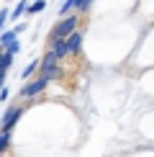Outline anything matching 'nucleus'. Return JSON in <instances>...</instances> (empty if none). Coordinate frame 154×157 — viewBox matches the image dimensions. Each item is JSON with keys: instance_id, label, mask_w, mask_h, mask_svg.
Instances as JSON below:
<instances>
[{"instance_id": "4468645a", "label": "nucleus", "mask_w": 154, "mask_h": 157, "mask_svg": "<svg viewBox=\"0 0 154 157\" xmlns=\"http://www.w3.org/2000/svg\"><path fill=\"white\" fill-rule=\"evenodd\" d=\"M5 49H10L13 54H16V52H21V41H16V39H13V41H10V44H8Z\"/></svg>"}, {"instance_id": "f8f14e48", "label": "nucleus", "mask_w": 154, "mask_h": 157, "mask_svg": "<svg viewBox=\"0 0 154 157\" xmlns=\"http://www.w3.org/2000/svg\"><path fill=\"white\" fill-rule=\"evenodd\" d=\"M72 8H75V0H64L62 8H59V16H67V13L72 10Z\"/></svg>"}, {"instance_id": "f257e3e1", "label": "nucleus", "mask_w": 154, "mask_h": 157, "mask_svg": "<svg viewBox=\"0 0 154 157\" xmlns=\"http://www.w3.org/2000/svg\"><path fill=\"white\" fill-rule=\"evenodd\" d=\"M41 75H46L49 80L59 77V57H57L54 49H49L46 54H44V59H41Z\"/></svg>"}, {"instance_id": "f03ea898", "label": "nucleus", "mask_w": 154, "mask_h": 157, "mask_svg": "<svg viewBox=\"0 0 154 157\" xmlns=\"http://www.w3.org/2000/svg\"><path fill=\"white\" fill-rule=\"evenodd\" d=\"M49 85V77L46 75H38L36 80H31V82H26L23 88H21V98H34V95H38L44 88Z\"/></svg>"}, {"instance_id": "1a4fd4ad", "label": "nucleus", "mask_w": 154, "mask_h": 157, "mask_svg": "<svg viewBox=\"0 0 154 157\" xmlns=\"http://www.w3.org/2000/svg\"><path fill=\"white\" fill-rule=\"evenodd\" d=\"M10 144V129H3V134H0V152H5Z\"/></svg>"}, {"instance_id": "7ed1b4c3", "label": "nucleus", "mask_w": 154, "mask_h": 157, "mask_svg": "<svg viewBox=\"0 0 154 157\" xmlns=\"http://www.w3.org/2000/svg\"><path fill=\"white\" fill-rule=\"evenodd\" d=\"M77 23H80V18H77V16H64L62 23L51 31V36H69V34H75V31H77Z\"/></svg>"}, {"instance_id": "dca6fc26", "label": "nucleus", "mask_w": 154, "mask_h": 157, "mask_svg": "<svg viewBox=\"0 0 154 157\" xmlns=\"http://www.w3.org/2000/svg\"><path fill=\"white\" fill-rule=\"evenodd\" d=\"M8 18H10V13H8V10H3V13H0V26H5V23H8Z\"/></svg>"}, {"instance_id": "9d476101", "label": "nucleus", "mask_w": 154, "mask_h": 157, "mask_svg": "<svg viewBox=\"0 0 154 157\" xmlns=\"http://www.w3.org/2000/svg\"><path fill=\"white\" fill-rule=\"evenodd\" d=\"M16 36H18V31H16V29H13V31H3V36H0V44H3V47H8V44H10Z\"/></svg>"}, {"instance_id": "423d86ee", "label": "nucleus", "mask_w": 154, "mask_h": 157, "mask_svg": "<svg viewBox=\"0 0 154 157\" xmlns=\"http://www.w3.org/2000/svg\"><path fill=\"white\" fill-rule=\"evenodd\" d=\"M67 41H69V52H72V54H77V52L82 49V34H80V31L69 34V36H67Z\"/></svg>"}, {"instance_id": "9b49d317", "label": "nucleus", "mask_w": 154, "mask_h": 157, "mask_svg": "<svg viewBox=\"0 0 154 157\" xmlns=\"http://www.w3.org/2000/svg\"><path fill=\"white\" fill-rule=\"evenodd\" d=\"M23 13H28V5H26V3H23V0H21V3H18V5H16V10H13V13H10V16H13V18H21V16H23Z\"/></svg>"}, {"instance_id": "2eb2a0df", "label": "nucleus", "mask_w": 154, "mask_h": 157, "mask_svg": "<svg viewBox=\"0 0 154 157\" xmlns=\"http://www.w3.org/2000/svg\"><path fill=\"white\" fill-rule=\"evenodd\" d=\"M90 5V0H75V8H80V10H85Z\"/></svg>"}, {"instance_id": "20e7f679", "label": "nucleus", "mask_w": 154, "mask_h": 157, "mask_svg": "<svg viewBox=\"0 0 154 157\" xmlns=\"http://www.w3.org/2000/svg\"><path fill=\"white\" fill-rule=\"evenodd\" d=\"M21 113H23V108H21V106H10V108L3 113V121H0V126H3V129H13V124L21 119Z\"/></svg>"}, {"instance_id": "6e6552de", "label": "nucleus", "mask_w": 154, "mask_h": 157, "mask_svg": "<svg viewBox=\"0 0 154 157\" xmlns=\"http://www.w3.org/2000/svg\"><path fill=\"white\" fill-rule=\"evenodd\" d=\"M38 67H41V62H38V59H34V62H31L28 67H26L23 72H21V77H23V80H26V77H31V75H34V72H36Z\"/></svg>"}, {"instance_id": "0eeeda50", "label": "nucleus", "mask_w": 154, "mask_h": 157, "mask_svg": "<svg viewBox=\"0 0 154 157\" xmlns=\"http://www.w3.org/2000/svg\"><path fill=\"white\" fill-rule=\"evenodd\" d=\"M10 64H13V52H10V49H5V54H3V75H8Z\"/></svg>"}, {"instance_id": "39448f33", "label": "nucleus", "mask_w": 154, "mask_h": 157, "mask_svg": "<svg viewBox=\"0 0 154 157\" xmlns=\"http://www.w3.org/2000/svg\"><path fill=\"white\" fill-rule=\"evenodd\" d=\"M51 49L57 52V57H67V54H72L69 52V41H67V36H51Z\"/></svg>"}, {"instance_id": "ddd939ff", "label": "nucleus", "mask_w": 154, "mask_h": 157, "mask_svg": "<svg viewBox=\"0 0 154 157\" xmlns=\"http://www.w3.org/2000/svg\"><path fill=\"white\" fill-rule=\"evenodd\" d=\"M46 8V3H44V0H36L34 5H28V13H38V10H44Z\"/></svg>"}]
</instances>
